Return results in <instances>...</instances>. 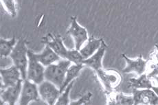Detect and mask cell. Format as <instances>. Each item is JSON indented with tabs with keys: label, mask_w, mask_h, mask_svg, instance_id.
Listing matches in <instances>:
<instances>
[{
	"label": "cell",
	"mask_w": 158,
	"mask_h": 105,
	"mask_svg": "<svg viewBox=\"0 0 158 105\" xmlns=\"http://www.w3.org/2000/svg\"><path fill=\"white\" fill-rule=\"evenodd\" d=\"M41 43L51 47L61 59H66L69 50L66 48L63 43L61 36L60 34L53 36L51 33H49L45 37L42 38Z\"/></svg>",
	"instance_id": "cell-8"
},
{
	"label": "cell",
	"mask_w": 158,
	"mask_h": 105,
	"mask_svg": "<svg viewBox=\"0 0 158 105\" xmlns=\"http://www.w3.org/2000/svg\"><path fill=\"white\" fill-rule=\"evenodd\" d=\"M0 73L2 76L1 89L15 85L22 79L20 70L15 65L6 69H1Z\"/></svg>",
	"instance_id": "cell-9"
},
{
	"label": "cell",
	"mask_w": 158,
	"mask_h": 105,
	"mask_svg": "<svg viewBox=\"0 0 158 105\" xmlns=\"http://www.w3.org/2000/svg\"><path fill=\"white\" fill-rule=\"evenodd\" d=\"M134 104H158V95L152 89H133Z\"/></svg>",
	"instance_id": "cell-10"
},
{
	"label": "cell",
	"mask_w": 158,
	"mask_h": 105,
	"mask_svg": "<svg viewBox=\"0 0 158 105\" xmlns=\"http://www.w3.org/2000/svg\"><path fill=\"white\" fill-rule=\"evenodd\" d=\"M26 43L27 41L25 39L20 38L10 55L13 64L20 70L23 80L27 79V69L28 65V50Z\"/></svg>",
	"instance_id": "cell-2"
},
{
	"label": "cell",
	"mask_w": 158,
	"mask_h": 105,
	"mask_svg": "<svg viewBox=\"0 0 158 105\" xmlns=\"http://www.w3.org/2000/svg\"><path fill=\"white\" fill-rule=\"evenodd\" d=\"M23 80L22 79L14 86L1 89V103L13 105L19 100Z\"/></svg>",
	"instance_id": "cell-11"
},
{
	"label": "cell",
	"mask_w": 158,
	"mask_h": 105,
	"mask_svg": "<svg viewBox=\"0 0 158 105\" xmlns=\"http://www.w3.org/2000/svg\"><path fill=\"white\" fill-rule=\"evenodd\" d=\"M35 55L36 59L45 67H47L48 65L56 63L61 59L51 47L47 46V45H45L43 52L39 54L35 53Z\"/></svg>",
	"instance_id": "cell-15"
},
{
	"label": "cell",
	"mask_w": 158,
	"mask_h": 105,
	"mask_svg": "<svg viewBox=\"0 0 158 105\" xmlns=\"http://www.w3.org/2000/svg\"><path fill=\"white\" fill-rule=\"evenodd\" d=\"M17 43V42L15 37L12 38L10 40L1 38V39H0V53H1V56L4 57V58L10 56Z\"/></svg>",
	"instance_id": "cell-18"
},
{
	"label": "cell",
	"mask_w": 158,
	"mask_h": 105,
	"mask_svg": "<svg viewBox=\"0 0 158 105\" xmlns=\"http://www.w3.org/2000/svg\"><path fill=\"white\" fill-rule=\"evenodd\" d=\"M66 59L74 64H83L85 60L80 52V50L76 49L69 50L68 55L67 56Z\"/></svg>",
	"instance_id": "cell-20"
},
{
	"label": "cell",
	"mask_w": 158,
	"mask_h": 105,
	"mask_svg": "<svg viewBox=\"0 0 158 105\" xmlns=\"http://www.w3.org/2000/svg\"><path fill=\"white\" fill-rule=\"evenodd\" d=\"M66 32L70 35L74 40L76 50H80L83 44L89 39L87 30L77 22V17H71V25Z\"/></svg>",
	"instance_id": "cell-5"
},
{
	"label": "cell",
	"mask_w": 158,
	"mask_h": 105,
	"mask_svg": "<svg viewBox=\"0 0 158 105\" xmlns=\"http://www.w3.org/2000/svg\"><path fill=\"white\" fill-rule=\"evenodd\" d=\"M122 56L127 63V66L123 70L124 73H135L138 76L146 73L148 61L144 60L142 55L138 56L136 59H131L125 55H123Z\"/></svg>",
	"instance_id": "cell-12"
},
{
	"label": "cell",
	"mask_w": 158,
	"mask_h": 105,
	"mask_svg": "<svg viewBox=\"0 0 158 105\" xmlns=\"http://www.w3.org/2000/svg\"><path fill=\"white\" fill-rule=\"evenodd\" d=\"M84 64H73L69 66V68L68 69L65 75V80L63 82V84L61 87H60V91L62 93L64 89L66 88V87L68 86L69 83L72 82L73 80H74L78 76V75L80 74L81 71L83 70L84 67Z\"/></svg>",
	"instance_id": "cell-17"
},
{
	"label": "cell",
	"mask_w": 158,
	"mask_h": 105,
	"mask_svg": "<svg viewBox=\"0 0 158 105\" xmlns=\"http://www.w3.org/2000/svg\"><path fill=\"white\" fill-rule=\"evenodd\" d=\"M102 40V38L97 39L94 37L89 38L87 43L80 50V52L85 60L89 58L97 52L101 46Z\"/></svg>",
	"instance_id": "cell-16"
},
{
	"label": "cell",
	"mask_w": 158,
	"mask_h": 105,
	"mask_svg": "<svg viewBox=\"0 0 158 105\" xmlns=\"http://www.w3.org/2000/svg\"><path fill=\"white\" fill-rule=\"evenodd\" d=\"M96 73L104 87L107 94L114 91V90L120 86L122 78L118 71L104 70L102 67L96 71Z\"/></svg>",
	"instance_id": "cell-4"
},
{
	"label": "cell",
	"mask_w": 158,
	"mask_h": 105,
	"mask_svg": "<svg viewBox=\"0 0 158 105\" xmlns=\"http://www.w3.org/2000/svg\"><path fill=\"white\" fill-rule=\"evenodd\" d=\"M153 87V81L146 73L140 75L138 78H132L127 82V89H131L132 92L133 89H151Z\"/></svg>",
	"instance_id": "cell-14"
},
{
	"label": "cell",
	"mask_w": 158,
	"mask_h": 105,
	"mask_svg": "<svg viewBox=\"0 0 158 105\" xmlns=\"http://www.w3.org/2000/svg\"><path fill=\"white\" fill-rule=\"evenodd\" d=\"M107 49V44L105 43L104 40H102V44L101 47H100V48L92 56L84 60L83 64L87 66V67L92 68L95 71L102 68V59Z\"/></svg>",
	"instance_id": "cell-13"
},
{
	"label": "cell",
	"mask_w": 158,
	"mask_h": 105,
	"mask_svg": "<svg viewBox=\"0 0 158 105\" xmlns=\"http://www.w3.org/2000/svg\"><path fill=\"white\" fill-rule=\"evenodd\" d=\"M70 65V61L62 59L56 63L47 66L45 70V80L52 83L60 89L65 80L67 70Z\"/></svg>",
	"instance_id": "cell-1"
},
{
	"label": "cell",
	"mask_w": 158,
	"mask_h": 105,
	"mask_svg": "<svg viewBox=\"0 0 158 105\" xmlns=\"http://www.w3.org/2000/svg\"><path fill=\"white\" fill-rule=\"evenodd\" d=\"M28 65L27 69V79L39 85L45 80V66L42 65L35 55V52L28 50Z\"/></svg>",
	"instance_id": "cell-3"
},
{
	"label": "cell",
	"mask_w": 158,
	"mask_h": 105,
	"mask_svg": "<svg viewBox=\"0 0 158 105\" xmlns=\"http://www.w3.org/2000/svg\"><path fill=\"white\" fill-rule=\"evenodd\" d=\"M74 80H73L69 85L66 87V88L64 89L60 95H59V98L56 103V105L59 104H70V100H69V94H70L71 89L74 85Z\"/></svg>",
	"instance_id": "cell-19"
},
{
	"label": "cell",
	"mask_w": 158,
	"mask_h": 105,
	"mask_svg": "<svg viewBox=\"0 0 158 105\" xmlns=\"http://www.w3.org/2000/svg\"><path fill=\"white\" fill-rule=\"evenodd\" d=\"M3 6L12 17L17 15V6L15 0H1Z\"/></svg>",
	"instance_id": "cell-21"
},
{
	"label": "cell",
	"mask_w": 158,
	"mask_h": 105,
	"mask_svg": "<svg viewBox=\"0 0 158 105\" xmlns=\"http://www.w3.org/2000/svg\"><path fill=\"white\" fill-rule=\"evenodd\" d=\"M39 99L40 95L37 84L28 79L23 80L19 104L22 105L29 104L31 102L39 101Z\"/></svg>",
	"instance_id": "cell-7"
},
{
	"label": "cell",
	"mask_w": 158,
	"mask_h": 105,
	"mask_svg": "<svg viewBox=\"0 0 158 105\" xmlns=\"http://www.w3.org/2000/svg\"><path fill=\"white\" fill-rule=\"evenodd\" d=\"M92 96L93 95L92 93L88 92L85 95H83L81 98L78 99L77 100L70 102L69 104H87L89 103Z\"/></svg>",
	"instance_id": "cell-22"
},
{
	"label": "cell",
	"mask_w": 158,
	"mask_h": 105,
	"mask_svg": "<svg viewBox=\"0 0 158 105\" xmlns=\"http://www.w3.org/2000/svg\"><path fill=\"white\" fill-rule=\"evenodd\" d=\"M38 87L40 97L48 104H55L61 94L59 87L46 80L39 84Z\"/></svg>",
	"instance_id": "cell-6"
}]
</instances>
